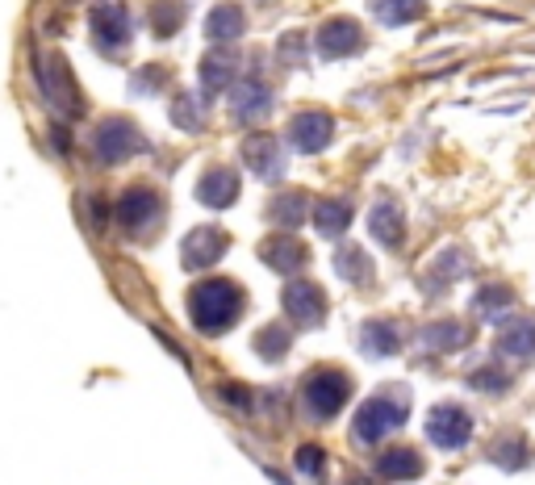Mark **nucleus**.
Instances as JSON below:
<instances>
[{"mask_svg": "<svg viewBox=\"0 0 535 485\" xmlns=\"http://www.w3.org/2000/svg\"><path fill=\"white\" fill-rule=\"evenodd\" d=\"M264 260L276 268V272H293L301 260H306V251H301V243H289V239H272L264 247Z\"/></svg>", "mask_w": 535, "mask_h": 485, "instance_id": "obj_19", "label": "nucleus"}, {"mask_svg": "<svg viewBox=\"0 0 535 485\" xmlns=\"http://www.w3.org/2000/svg\"><path fill=\"white\" fill-rule=\"evenodd\" d=\"M502 348H506L510 356H531V352H535V327H531V322H519V327H510V331L502 335Z\"/></svg>", "mask_w": 535, "mask_h": 485, "instance_id": "obj_22", "label": "nucleus"}, {"mask_svg": "<svg viewBox=\"0 0 535 485\" xmlns=\"http://www.w3.org/2000/svg\"><path fill=\"white\" fill-rule=\"evenodd\" d=\"M88 30H92V38H97V46L101 51H122V46L130 42V13H126V5L122 0H101L97 9L88 13Z\"/></svg>", "mask_w": 535, "mask_h": 485, "instance_id": "obj_3", "label": "nucleus"}, {"mask_svg": "<svg viewBox=\"0 0 535 485\" xmlns=\"http://www.w3.org/2000/svg\"><path fill=\"white\" fill-rule=\"evenodd\" d=\"M92 147H97V155L105 164H122V159H130L143 147V134H138L134 122H126V118H109L97 126V134H92Z\"/></svg>", "mask_w": 535, "mask_h": 485, "instance_id": "obj_4", "label": "nucleus"}, {"mask_svg": "<svg viewBox=\"0 0 535 485\" xmlns=\"http://www.w3.org/2000/svg\"><path fill=\"white\" fill-rule=\"evenodd\" d=\"M197 197L209 205V210H222V205H230V201L239 197V176L226 172V168L209 172V176H201V184H197Z\"/></svg>", "mask_w": 535, "mask_h": 485, "instance_id": "obj_12", "label": "nucleus"}, {"mask_svg": "<svg viewBox=\"0 0 535 485\" xmlns=\"http://www.w3.org/2000/svg\"><path fill=\"white\" fill-rule=\"evenodd\" d=\"M189 306H193V322L205 331V335H218L226 331L230 322L239 318L243 310V293L230 285V281H201L189 297Z\"/></svg>", "mask_w": 535, "mask_h": 485, "instance_id": "obj_1", "label": "nucleus"}, {"mask_svg": "<svg viewBox=\"0 0 535 485\" xmlns=\"http://www.w3.org/2000/svg\"><path fill=\"white\" fill-rule=\"evenodd\" d=\"M377 473L389 477V481H414L418 473H423V456H418L414 448H393L377 460Z\"/></svg>", "mask_w": 535, "mask_h": 485, "instance_id": "obj_15", "label": "nucleus"}, {"mask_svg": "<svg viewBox=\"0 0 535 485\" xmlns=\"http://www.w3.org/2000/svg\"><path fill=\"white\" fill-rule=\"evenodd\" d=\"M301 214H306V197H281V201H276L272 205V218L276 222H285V226H293V222H301Z\"/></svg>", "mask_w": 535, "mask_h": 485, "instance_id": "obj_24", "label": "nucleus"}, {"mask_svg": "<svg viewBox=\"0 0 535 485\" xmlns=\"http://www.w3.org/2000/svg\"><path fill=\"white\" fill-rule=\"evenodd\" d=\"M494 460H502V465H510V469H519L523 460H527V448H523V444H519V448H498Z\"/></svg>", "mask_w": 535, "mask_h": 485, "instance_id": "obj_26", "label": "nucleus"}, {"mask_svg": "<svg viewBox=\"0 0 535 485\" xmlns=\"http://www.w3.org/2000/svg\"><path fill=\"white\" fill-rule=\"evenodd\" d=\"M418 9H423V0H377V17L389 21V26H398V21H414Z\"/></svg>", "mask_w": 535, "mask_h": 485, "instance_id": "obj_21", "label": "nucleus"}, {"mask_svg": "<svg viewBox=\"0 0 535 485\" xmlns=\"http://www.w3.org/2000/svg\"><path fill=\"white\" fill-rule=\"evenodd\" d=\"M230 72H235V55H209L205 67H201V76H205V88L214 92L230 80Z\"/></svg>", "mask_w": 535, "mask_h": 485, "instance_id": "obj_23", "label": "nucleus"}, {"mask_svg": "<svg viewBox=\"0 0 535 485\" xmlns=\"http://www.w3.org/2000/svg\"><path fill=\"white\" fill-rule=\"evenodd\" d=\"M243 159H247V164L260 172L264 180H276V176L285 172V155H281V147H276L272 138H251V143L243 147Z\"/></svg>", "mask_w": 535, "mask_h": 485, "instance_id": "obj_13", "label": "nucleus"}, {"mask_svg": "<svg viewBox=\"0 0 535 485\" xmlns=\"http://www.w3.org/2000/svg\"><path fill=\"white\" fill-rule=\"evenodd\" d=\"M230 105H235L239 122H255V118H264V113H268L272 92L260 80H243V84H235V92H230Z\"/></svg>", "mask_w": 535, "mask_h": 485, "instance_id": "obj_10", "label": "nucleus"}, {"mask_svg": "<svg viewBox=\"0 0 535 485\" xmlns=\"http://www.w3.org/2000/svg\"><path fill=\"white\" fill-rule=\"evenodd\" d=\"M331 118L327 113H301V118H293V143L301 151H318V147H327V138H331Z\"/></svg>", "mask_w": 535, "mask_h": 485, "instance_id": "obj_14", "label": "nucleus"}, {"mask_svg": "<svg viewBox=\"0 0 535 485\" xmlns=\"http://www.w3.org/2000/svg\"><path fill=\"white\" fill-rule=\"evenodd\" d=\"M427 431H431V440H435L439 448H460L464 440H469L473 423H469V414H464L460 406H439V410L431 414Z\"/></svg>", "mask_w": 535, "mask_h": 485, "instance_id": "obj_8", "label": "nucleus"}, {"mask_svg": "<svg viewBox=\"0 0 535 485\" xmlns=\"http://www.w3.org/2000/svg\"><path fill=\"white\" fill-rule=\"evenodd\" d=\"M226 256V235L214 226L205 230H193L189 239H184V268H209Z\"/></svg>", "mask_w": 535, "mask_h": 485, "instance_id": "obj_9", "label": "nucleus"}, {"mask_svg": "<svg viewBox=\"0 0 535 485\" xmlns=\"http://www.w3.org/2000/svg\"><path fill=\"white\" fill-rule=\"evenodd\" d=\"M285 306H289V314L301 322V327H314V322L322 318V293H318V285H310V281H297V285H289V293H285Z\"/></svg>", "mask_w": 535, "mask_h": 485, "instance_id": "obj_11", "label": "nucleus"}, {"mask_svg": "<svg viewBox=\"0 0 535 485\" xmlns=\"http://www.w3.org/2000/svg\"><path fill=\"white\" fill-rule=\"evenodd\" d=\"M159 210H164V201H159L151 189H126L118 197V222L130 230V235H143V230H151L159 222Z\"/></svg>", "mask_w": 535, "mask_h": 485, "instance_id": "obj_5", "label": "nucleus"}, {"mask_svg": "<svg viewBox=\"0 0 535 485\" xmlns=\"http://www.w3.org/2000/svg\"><path fill=\"white\" fill-rule=\"evenodd\" d=\"M339 268L347 272V281H364V276H368V264H364V256H360L356 247L343 251V256H339Z\"/></svg>", "mask_w": 535, "mask_h": 485, "instance_id": "obj_25", "label": "nucleus"}, {"mask_svg": "<svg viewBox=\"0 0 535 485\" xmlns=\"http://www.w3.org/2000/svg\"><path fill=\"white\" fill-rule=\"evenodd\" d=\"M347 218H352V214H347V205H343V201H322V205H318V214H314V222H318L322 235H339V230L347 226Z\"/></svg>", "mask_w": 535, "mask_h": 485, "instance_id": "obj_20", "label": "nucleus"}, {"mask_svg": "<svg viewBox=\"0 0 535 485\" xmlns=\"http://www.w3.org/2000/svg\"><path fill=\"white\" fill-rule=\"evenodd\" d=\"M402 419H406V410H402V406H393V402H385V398H377V402H364L360 419H356V440L377 444L381 435H389V431L398 427Z\"/></svg>", "mask_w": 535, "mask_h": 485, "instance_id": "obj_7", "label": "nucleus"}, {"mask_svg": "<svg viewBox=\"0 0 535 485\" xmlns=\"http://www.w3.org/2000/svg\"><path fill=\"white\" fill-rule=\"evenodd\" d=\"M368 230L377 235L381 243H398L402 239V210H393V205H377V210L368 214Z\"/></svg>", "mask_w": 535, "mask_h": 485, "instance_id": "obj_18", "label": "nucleus"}, {"mask_svg": "<svg viewBox=\"0 0 535 485\" xmlns=\"http://www.w3.org/2000/svg\"><path fill=\"white\" fill-rule=\"evenodd\" d=\"M322 465V452L318 448H306V452H297V469H306V473H314Z\"/></svg>", "mask_w": 535, "mask_h": 485, "instance_id": "obj_27", "label": "nucleus"}, {"mask_svg": "<svg viewBox=\"0 0 535 485\" xmlns=\"http://www.w3.org/2000/svg\"><path fill=\"white\" fill-rule=\"evenodd\" d=\"M356 46H360V30L352 21H335V26L322 30V51L327 55H352Z\"/></svg>", "mask_w": 535, "mask_h": 485, "instance_id": "obj_17", "label": "nucleus"}, {"mask_svg": "<svg viewBox=\"0 0 535 485\" xmlns=\"http://www.w3.org/2000/svg\"><path fill=\"white\" fill-rule=\"evenodd\" d=\"M205 34L214 42H235L243 34V13L235 5H218L214 13H209V21H205Z\"/></svg>", "mask_w": 535, "mask_h": 485, "instance_id": "obj_16", "label": "nucleus"}, {"mask_svg": "<svg viewBox=\"0 0 535 485\" xmlns=\"http://www.w3.org/2000/svg\"><path fill=\"white\" fill-rule=\"evenodd\" d=\"M347 394H352V381H347L343 373H314L306 381V406L318 414V419H327V414H335Z\"/></svg>", "mask_w": 535, "mask_h": 485, "instance_id": "obj_6", "label": "nucleus"}, {"mask_svg": "<svg viewBox=\"0 0 535 485\" xmlns=\"http://www.w3.org/2000/svg\"><path fill=\"white\" fill-rule=\"evenodd\" d=\"M38 80H42V92H46V101H51V109L59 113V118H76L80 113V88L72 80V72H67V63L59 55L51 59H38Z\"/></svg>", "mask_w": 535, "mask_h": 485, "instance_id": "obj_2", "label": "nucleus"}]
</instances>
